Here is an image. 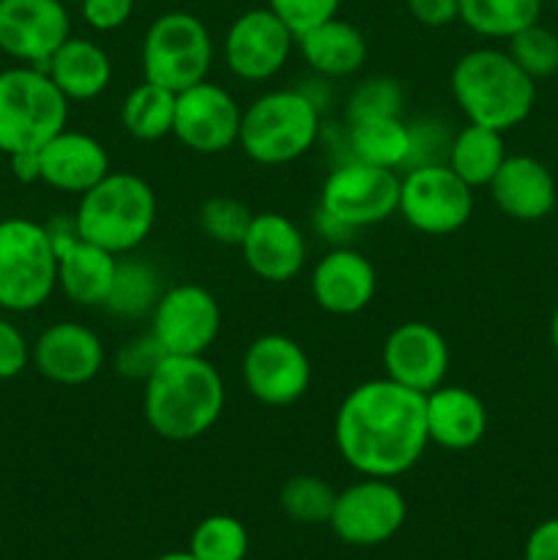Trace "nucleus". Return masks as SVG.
Returning <instances> with one entry per match:
<instances>
[{
  "instance_id": "nucleus-45",
  "label": "nucleus",
  "mask_w": 558,
  "mask_h": 560,
  "mask_svg": "<svg viewBox=\"0 0 558 560\" xmlns=\"http://www.w3.org/2000/svg\"><path fill=\"white\" fill-rule=\"evenodd\" d=\"M550 345H553V353L558 355V306L550 317Z\"/></svg>"
},
{
  "instance_id": "nucleus-38",
  "label": "nucleus",
  "mask_w": 558,
  "mask_h": 560,
  "mask_svg": "<svg viewBox=\"0 0 558 560\" xmlns=\"http://www.w3.org/2000/svg\"><path fill=\"white\" fill-rule=\"evenodd\" d=\"M342 0H268V9L295 33H306L310 27L332 20L339 14Z\"/></svg>"
},
{
  "instance_id": "nucleus-8",
  "label": "nucleus",
  "mask_w": 558,
  "mask_h": 560,
  "mask_svg": "<svg viewBox=\"0 0 558 560\" xmlns=\"http://www.w3.org/2000/svg\"><path fill=\"white\" fill-rule=\"evenodd\" d=\"M140 60L148 82L181 93L208 80L213 66V38L200 16L189 11H167L148 25Z\"/></svg>"
},
{
  "instance_id": "nucleus-21",
  "label": "nucleus",
  "mask_w": 558,
  "mask_h": 560,
  "mask_svg": "<svg viewBox=\"0 0 558 560\" xmlns=\"http://www.w3.org/2000/svg\"><path fill=\"white\" fill-rule=\"evenodd\" d=\"M377 290L375 266L350 246H334L317 260L310 277L312 301L328 315H359L372 304Z\"/></svg>"
},
{
  "instance_id": "nucleus-29",
  "label": "nucleus",
  "mask_w": 558,
  "mask_h": 560,
  "mask_svg": "<svg viewBox=\"0 0 558 560\" xmlns=\"http://www.w3.org/2000/svg\"><path fill=\"white\" fill-rule=\"evenodd\" d=\"M162 293V277L156 268L146 260L126 257V260H118V271H115L104 310L120 320H146V317L151 320Z\"/></svg>"
},
{
  "instance_id": "nucleus-40",
  "label": "nucleus",
  "mask_w": 558,
  "mask_h": 560,
  "mask_svg": "<svg viewBox=\"0 0 558 560\" xmlns=\"http://www.w3.org/2000/svg\"><path fill=\"white\" fill-rule=\"evenodd\" d=\"M31 361V345L25 334L9 320H0V381L22 375V370Z\"/></svg>"
},
{
  "instance_id": "nucleus-28",
  "label": "nucleus",
  "mask_w": 558,
  "mask_h": 560,
  "mask_svg": "<svg viewBox=\"0 0 558 560\" xmlns=\"http://www.w3.org/2000/svg\"><path fill=\"white\" fill-rule=\"evenodd\" d=\"M507 156L509 153L507 142H503V131L465 124L449 142L446 164L470 189H479V186H490V180L496 178Z\"/></svg>"
},
{
  "instance_id": "nucleus-33",
  "label": "nucleus",
  "mask_w": 558,
  "mask_h": 560,
  "mask_svg": "<svg viewBox=\"0 0 558 560\" xmlns=\"http://www.w3.org/2000/svg\"><path fill=\"white\" fill-rule=\"evenodd\" d=\"M334 501H337V492L332 490V485L323 481L321 476L312 474L293 476V479L284 481L282 490H279V509H282L293 523L301 525L328 523Z\"/></svg>"
},
{
  "instance_id": "nucleus-20",
  "label": "nucleus",
  "mask_w": 558,
  "mask_h": 560,
  "mask_svg": "<svg viewBox=\"0 0 558 560\" xmlns=\"http://www.w3.org/2000/svg\"><path fill=\"white\" fill-rule=\"evenodd\" d=\"M239 249L246 268L271 284L293 282L306 262L304 233L293 219L277 211L255 213Z\"/></svg>"
},
{
  "instance_id": "nucleus-17",
  "label": "nucleus",
  "mask_w": 558,
  "mask_h": 560,
  "mask_svg": "<svg viewBox=\"0 0 558 560\" xmlns=\"http://www.w3.org/2000/svg\"><path fill=\"white\" fill-rule=\"evenodd\" d=\"M381 361L388 381L410 392L430 394L446 381L452 355L446 339L435 326L425 320H408L388 331Z\"/></svg>"
},
{
  "instance_id": "nucleus-30",
  "label": "nucleus",
  "mask_w": 558,
  "mask_h": 560,
  "mask_svg": "<svg viewBox=\"0 0 558 560\" xmlns=\"http://www.w3.org/2000/svg\"><path fill=\"white\" fill-rule=\"evenodd\" d=\"M173 120L175 93L148 80L131 88L129 96L120 104V124H124L126 135L140 142H156L173 135Z\"/></svg>"
},
{
  "instance_id": "nucleus-27",
  "label": "nucleus",
  "mask_w": 558,
  "mask_h": 560,
  "mask_svg": "<svg viewBox=\"0 0 558 560\" xmlns=\"http://www.w3.org/2000/svg\"><path fill=\"white\" fill-rule=\"evenodd\" d=\"M350 159L375 164V167H408L410 159V124L399 115H375L348 124Z\"/></svg>"
},
{
  "instance_id": "nucleus-19",
  "label": "nucleus",
  "mask_w": 558,
  "mask_h": 560,
  "mask_svg": "<svg viewBox=\"0 0 558 560\" xmlns=\"http://www.w3.org/2000/svg\"><path fill=\"white\" fill-rule=\"evenodd\" d=\"M31 361L38 375L58 386H85L102 372L104 342L93 328L60 320L38 334L31 348Z\"/></svg>"
},
{
  "instance_id": "nucleus-43",
  "label": "nucleus",
  "mask_w": 558,
  "mask_h": 560,
  "mask_svg": "<svg viewBox=\"0 0 558 560\" xmlns=\"http://www.w3.org/2000/svg\"><path fill=\"white\" fill-rule=\"evenodd\" d=\"M312 228H315V233H321V238L332 241L334 246H345V241H350V235H353V230H348L342 222H337L334 217H328V213L321 211V208H315Z\"/></svg>"
},
{
  "instance_id": "nucleus-46",
  "label": "nucleus",
  "mask_w": 558,
  "mask_h": 560,
  "mask_svg": "<svg viewBox=\"0 0 558 560\" xmlns=\"http://www.w3.org/2000/svg\"><path fill=\"white\" fill-rule=\"evenodd\" d=\"M153 560H197V558L191 556L189 550H184V552H164V556H159V558H153Z\"/></svg>"
},
{
  "instance_id": "nucleus-12",
  "label": "nucleus",
  "mask_w": 558,
  "mask_h": 560,
  "mask_svg": "<svg viewBox=\"0 0 558 560\" xmlns=\"http://www.w3.org/2000/svg\"><path fill=\"white\" fill-rule=\"evenodd\" d=\"M222 331L217 295L202 284H173L156 301L151 334L167 355H206Z\"/></svg>"
},
{
  "instance_id": "nucleus-11",
  "label": "nucleus",
  "mask_w": 558,
  "mask_h": 560,
  "mask_svg": "<svg viewBox=\"0 0 558 560\" xmlns=\"http://www.w3.org/2000/svg\"><path fill=\"white\" fill-rule=\"evenodd\" d=\"M408 517V503L392 479L364 476L356 485L337 492L332 525L334 536L350 547H377L394 539Z\"/></svg>"
},
{
  "instance_id": "nucleus-6",
  "label": "nucleus",
  "mask_w": 558,
  "mask_h": 560,
  "mask_svg": "<svg viewBox=\"0 0 558 560\" xmlns=\"http://www.w3.org/2000/svg\"><path fill=\"white\" fill-rule=\"evenodd\" d=\"M69 120V98L38 66L0 71V151H38Z\"/></svg>"
},
{
  "instance_id": "nucleus-35",
  "label": "nucleus",
  "mask_w": 558,
  "mask_h": 560,
  "mask_svg": "<svg viewBox=\"0 0 558 560\" xmlns=\"http://www.w3.org/2000/svg\"><path fill=\"white\" fill-rule=\"evenodd\" d=\"M255 213L241 200L228 195L211 197L200 208V228L211 241L224 246H241Z\"/></svg>"
},
{
  "instance_id": "nucleus-10",
  "label": "nucleus",
  "mask_w": 558,
  "mask_h": 560,
  "mask_svg": "<svg viewBox=\"0 0 558 560\" xmlns=\"http://www.w3.org/2000/svg\"><path fill=\"white\" fill-rule=\"evenodd\" d=\"M397 213L425 235H452L474 213V189L446 162L410 167L399 178Z\"/></svg>"
},
{
  "instance_id": "nucleus-13",
  "label": "nucleus",
  "mask_w": 558,
  "mask_h": 560,
  "mask_svg": "<svg viewBox=\"0 0 558 560\" xmlns=\"http://www.w3.org/2000/svg\"><path fill=\"white\" fill-rule=\"evenodd\" d=\"M241 377L260 405L288 408L299 402L312 383V364L306 350L284 334H263L252 339L241 359Z\"/></svg>"
},
{
  "instance_id": "nucleus-9",
  "label": "nucleus",
  "mask_w": 558,
  "mask_h": 560,
  "mask_svg": "<svg viewBox=\"0 0 558 560\" xmlns=\"http://www.w3.org/2000/svg\"><path fill=\"white\" fill-rule=\"evenodd\" d=\"M399 175L397 170L348 159L326 175L317 208L342 222L348 230L372 228L397 213Z\"/></svg>"
},
{
  "instance_id": "nucleus-32",
  "label": "nucleus",
  "mask_w": 558,
  "mask_h": 560,
  "mask_svg": "<svg viewBox=\"0 0 558 560\" xmlns=\"http://www.w3.org/2000/svg\"><path fill=\"white\" fill-rule=\"evenodd\" d=\"M189 552L197 560H244L249 552V534L241 520L211 514L191 530Z\"/></svg>"
},
{
  "instance_id": "nucleus-44",
  "label": "nucleus",
  "mask_w": 558,
  "mask_h": 560,
  "mask_svg": "<svg viewBox=\"0 0 558 560\" xmlns=\"http://www.w3.org/2000/svg\"><path fill=\"white\" fill-rule=\"evenodd\" d=\"M11 173L22 184H36L42 180V170H38V151H22L11 153Z\"/></svg>"
},
{
  "instance_id": "nucleus-2",
  "label": "nucleus",
  "mask_w": 558,
  "mask_h": 560,
  "mask_svg": "<svg viewBox=\"0 0 558 560\" xmlns=\"http://www.w3.org/2000/svg\"><path fill=\"white\" fill-rule=\"evenodd\" d=\"M142 386L146 421L164 441H195L222 419L224 381L206 355H164Z\"/></svg>"
},
{
  "instance_id": "nucleus-26",
  "label": "nucleus",
  "mask_w": 558,
  "mask_h": 560,
  "mask_svg": "<svg viewBox=\"0 0 558 560\" xmlns=\"http://www.w3.org/2000/svg\"><path fill=\"white\" fill-rule=\"evenodd\" d=\"M301 58L323 80H342L356 74L367 60V36L348 20L321 22L306 33L295 36Z\"/></svg>"
},
{
  "instance_id": "nucleus-24",
  "label": "nucleus",
  "mask_w": 558,
  "mask_h": 560,
  "mask_svg": "<svg viewBox=\"0 0 558 560\" xmlns=\"http://www.w3.org/2000/svg\"><path fill=\"white\" fill-rule=\"evenodd\" d=\"M427 435L446 452H468L487 435V408L465 386H438L427 394Z\"/></svg>"
},
{
  "instance_id": "nucleus-7",
  "label": "nucleus",
  "mask_w": 558,
  "mask_h": 560,
  "mask_svg": "<svg viewBox=\"0 0 558 560\" xmlns=\"http://www.w3.org/2000/svg\"><path fill=\"white\" fill-rule=\"evenodd\" d=\"M58 288V255L47 224L33 219L0 222V306L33 312Z\"/></svg>"
},
{
  "instance_id": "nucleus-23",
  "label": "nucleus",
  "mask_w": 558,
  "mask_h": 560,
  "mask_svg": "<svg viewBox=\"0 0 558 560\" xmlns=\"http://www.w3.org/2000/svg\"><path fill=\"white\" fill-rule=\"evenodd\" d=\"M42 184L66 195H85L109 173V153L96 137L85 131H58L44 148H38Z\"/></svg>"
},
{
  "instance_id": "nucleus-34",
  "label": "nucleus",
  "mask_w": 558,
  "mask_h": 560,
  "mask_svg": "<svg viewBox=\"0 0 558 560\" xmlns=\"http://www.w3.org/2000/svg\"><path fill=\"white\" fill-rule=\"evenodd\" d=\"M507 52L531 80H547L558 71V33L542 22H534L509 38Z\"/></svg>"
},
{
  "instance_id": "nucleus-39",
  "label": "nucleus",
  "mask_w": 558,
  "mask_h": 560,
  "mask_svg": "<svg viewBox=\"0 0 558 560\" xmlns=\"http://www.w3.org/2000/svg\"><path fill=\"white\" fill-rule=\"evenodd\" d=\"M137 0H80L82 20L98 33H113L124 27L135 14Z\"/></svg>"
},
{
  "instance_id": "nucleus-22",
  "label": "nucleus",
  "mask_w": 558,
  "mask_h": 560,
  "mask_svg": "<svg viewBox=\"0 0 558 560\" xmlns=\"http://www.w3.org/2000/svg\"><path fill=\"white\" fill-rule=\"evenodd\" d=\"M487 189L501 213L518 222H539L550 217L558 202L556 175L545 162L528 153L503 159L501 170Z\"/></svg>"
},
{
  "instance_id": "nucleus-36",
  "label": "nucleus",
  "mask_w": 558,
  "mask_h": 560,
  "mask_svg": "<svg viewBox=\"0 0 558 560\" xmlns=\"http://www.w3.org/2000/svg\"><path fill=\"white\" fill-rule=\"evenodd\" d=\"M403 109V88L392 77H372L361 82L348 98L345 107V120L375 118V115H399Z\"/></svg>"
},
{
  "instance_id": "nucleus-41",
  "label": "nucleus",
  "mask_w": 558,
  "mask_h": 560,
  "mask_svg": "<svg viewBox=\"0 0 558 560\" xmlns=\"http://www.w3.org/2000/svg\"><path fill=\"white\" fill-rule=\"evenodd\" d=\"M410 16L427 27H446L460 20V0H405Z\"/></svg>"
},
{
  "instance_id": "nucleus-37",
  "label": "nucleus",
  "mask_w": 558,
  "mask_h": 560,
  "mask_svg": "<svg viewBox=\"0 0 558 560\" xmlns=\"http://www.w3.org/2000/svg\"><path fill=\"white\" fill-rule=\"evenodd\" d=\"M164 355L167 353H164L162 345L156 342V337L151 331L140 334V337L124 342V348L115 353V372L120 377H129V381L146 383L148 375L156 370Z\"/></svg>"
},
{
  "instance_id": "nucleus-5",
  "label": "nucleus",
  "mask_w": 558,
  "mask_h": 560,
  "mask_svg": "<svg viewBox=\"0 0 558 560\" xmlns=\"http://www.w3.org/2000/svg\"><path fill=\"white\" fill-rule=\"evenodd\" d=\"M317 137L321 107L301 88L263 93L241 115V151L263 167L295 162L312 151Z\"/></svg>"
},
{
  "instance_id": "nucleus-48",
  "label": "nucleus",
  "mask_w": 558,
  "mask_h": 560,
  "mask_svg": "<svg viewBox=\"0 0 558 560\" xmlns=\"http://www.w3.org/2000/svg\"><path fill=\"white\" fill-rule=\"evenodd\" d=\"M60 3H74V0H60ZM77 3H80V0H77Z\"/></svg>"
},
{
  "instance_id": "nucleus-31",
  "label": "nucleus",
  "mask_w": 558,
  "mask_h": 560,
  "mask_svg": "<svg viewBox=\"0 0 558 560\" xmlns=\"http://www.w3.org/2000/svg\"><path fill=\"white\" fill-rule=\"evenodd\" d=\"M545 0H460V22L485 38H512L542 16Z\"/></svg>"
},
{
  "instance_id": "nucleus-14",
  "label": "nucleus",
  "mask_w": 558,
  "mask_h": 560,
  "mask_svg": "<svg viewBox=\"0 0 558 560\" xmlns=\"http://www.w3.org/2000/svg\"><path fill=\"white\" fill-rule=\"evenodd\" d=\"M295 33L268 5L249 9L230 22L222 42L224 66L244 82H266L284 69Z\"/></svg>"
},
{
  "instance_id": "nucleus-42",
  "label": "nucleus",
  "mask_w": 558,
  "mask_h": 560,
  "mask_svg": "<svg viewBox=\"0 0 558 560\" xmlns=\"http://www.w3.org/2000/svg\"><path fill=\"white\" fill-rule=\"evenodd\" d=\"M523 560H558V517L542 520L525 539Z\"/></svg>"
},
{
  "instance_id": "nucleus-1",
  "label": "nucleus",
  "mask_w": 558,
  "mask_h": 560,
  "mask_svg": "<svg viewBox=\"0 0 558 560\" xmlns=\"http://www.w3.org/2000/svg\"><path fill=\"white\" fill-rule=\"evenodd\" d=\"M334 443L356 474L394 481L408 474L430 446L427 394L410 392L388 377L359 383L339 402Z\"/></svg>"
},
{
  "instance_id": "nucleus-15",
  "label": "nucleus",
  "mask_w": 558,
  "mask_h": 560,
  "mask_svg": "<svg viewBox=\"0 0 558 560\" xmlns=\"http://www.w3.org/2000/svg\"><path fill=\"white\" fill-rule=\"evenodd\" d=\"M241 115L244 109L228 88L202 80L175 93L173 137L191 153L213 156L239 145Z\"/></svg>"
},
{
  "instance_id": "nucleus-4",
  "label": "nucleus",
  "mask_w": 558,
  "mask_h": 560,
  "mask_svg": "<svg viewBox=\"0 0 558 560\" xmlns=\"http://www.w3.org/2000/svg\"><path fill=\"white\" fill-rule=\"evenodd\" d=\"M156 191L146 178L109 170L96 186L80 195L74 228L80 238L120 257L146 244L156 224Z\"/></svg>"
},
{
  "instance_id": "nucleus-3",
  "label": "nucleus",
  "mask_w": 558,
  "mask_h": 560,
  "mask_svg": "<svg viewBox=\"0 0 558 560\" xmlns=\"http://www.w3.org/2000/svg\"><path fill=\"white\" fill-rule=\"evenodd\" d=\"M449 85L468 124L496 131L523 124L536 102V82L507 49L496 47H476L460 55Z\"/></svg>"
},
{
  "instance_id": "nucleus-25",
  "label": "nucleus",
  "mask_w": 558,
  "mask_h": 560,
  "mask_svg": "<svg viewBox=\"0 0 558 560\" xmlns=\"http://www.w3.org/2000/svg\"><path fill=\"white\" fill-rule=\"evenodd\" d=\"M44 71L69 102L98 98L113 82V60L107 49L82 36L66 38L44 63Z\"/></svg>"
},
{
  "instance_id": "nucleus-47",
  "label": "nucleus",
  "mask_w": 558,
  "mask_h": 560,
  "mask_svg": "<svg viewBox=\"0 0 558 560\" xmlns=\"http://www.w3.org/2000/svg\"><path fill=\"white\" fill-rule=\"evenodd\" d=\"M553 11H556V20H558V0H553Z\"/></svg>"
},
{
  "instance_id": "nucleus-16",
  "label": "nucleus",
  "mask_w": 558,
  "mask_h": 560,
  "mask_svg": "<svg viewBox=\"0 0 558 560\" xmlns=\"http://www.w3.org/2000/svg\"><path fill=\"white\" fill-rule=\"evenodd\" d=\"M71 36V16L60 0H0V49L44 69Z\"/></svg>"
},
{
  "instance_id": "nucleus-18",
  "label": "nucleus",
  "mask_w": 558,
  "mask_h": 560,
  "mask_svg": "<svg viewBox=\"0 0 558 560\" xmlns=\"http://www.w3.org/2000/svg\"><path fill=\"white\" fill-rule=\"evenodd\" d=\"M49 235L58 255V288L66 299L85 310L104 306L118 271V255L80 238L74 219L49 224Z\"/></svg>"
}]
</instances>
